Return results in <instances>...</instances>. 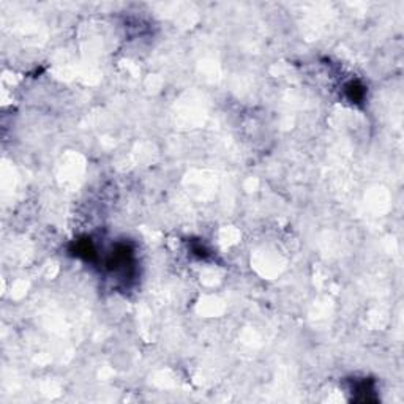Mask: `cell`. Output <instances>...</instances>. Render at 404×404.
Returning a JSON list of instances; mask_svg holds the SVG:
<instances>
[{
    "label": "cell",
    "instance_id": "cell-1",
    "mask_svg": "<svg viewBox=\"0 0 404 404\" xmlns=\"http://www.w3.org/2000/svg\"><path fill=\"white\" fill-rule=\"evenodd\" d=\"M346 95H348V98L352 101V103H359L363 100L365 97V87L362 84H359V82H349V84L346 86Z\"/></svg>",
    "mask_w": 404,
    "mask_h": 404
}]
</instances>
